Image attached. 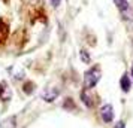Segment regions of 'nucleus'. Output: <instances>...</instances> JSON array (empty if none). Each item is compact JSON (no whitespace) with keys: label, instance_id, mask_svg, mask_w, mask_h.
Wrapping results in <instances>:
<instances>
[{"label":"nucleus","instance_id":"nucleus-1","mask_svg":"<svg viewBox=\"0 0 133 128\" xmlns=\"http://www.w3.org/2000/svg\"><path fill=\"white\" fill-rule=\"evenodd\" d=\"M100 76H102V72L100 69L97 67H91L88 69L84 74V88L85 89H91L97 85V82L100 80Z\"/></svg>","mask_w":133,"mask_h":128},{"label":"nucleus","instance_id":"nucleus-2","mask_svg":"<svg viewBox=\"0 0 133 128\" xmlns=\"http://www.w3.org/2000/svg\"><path fill=\"white\" fill-rule=\"evenodd\" d=\"M99 113H100V118L105 124H109V122L114 121V107L111 104H103Z\"/></svg>","mask_w":133,"mask_h":128},{"label":"nucleus","instance_id":"nucleus-3","mask_svg":"<svg viewBox=\"0 0 133 128\" xmlns=\"http://www.w3.org/2000/svg\"><path fill=\"white\" fill-rule=\"evenodd\" d=\"M58 95H60V89L55 88V86H49V88H46L42 92V100L43 101H48V103H52Z\"/></svg>","mask_w":133,"mask_h":128},{"label":"nucleus","instance_id":"nucleus-4","mask_svg":"<svg viewBox=\"0 0 133 128\" xmlns=\"http://www.w3.org/2000/svg\"><path fill=\"white\" fill-rule=\"evenodd\" d=\"M81 100H82V103L87 106V107H93L94 104H96V97H94V94H91L90 89H85L84 91H81Z\"/></svg>","mask_w":133,"mask_h":128},{"label":"nucleus","instance_id":"nucleus-5","mask_svg":"<svg viewBox=\"0 0 133 128\" xmlns=\"http://www.w3.org/2000/svg\"><path fill=\"white\" fill-rule=\"evenodd\" d=\"M11 97H12V92L8 88V85L5 82H0V100L8 101V100H11Z\"/></svg>","mask_w":133,"mask_h":128},{"label":"nucleus","instance_id":"nucleus-6","mask_svg":"<svg viewBox=\"0 0 133 128\" xmlns=\"http://www.w3.org/2000/svg\"><path fill=\"white\" fill-rule=\"evenodd\" d=\"M120 85H121V89L124 92L130 91V88H132V80H130V78H129L127 74H123V78H121V80H120Z\"/></svg>","mask_w":133,"mask_h":128},{"label":"nucleus","instance_id":"nucleus-7","mask_svg":"<svg viewBox=\"0 0 133 128\" xmlns=\"http://www.w3.org/2000/svg\"><path fill=\"white\" fill-rule=\"evenodd\" d=\"M8 33H9L8 25L5 24V22H2V21H0V42H5V39L8 37Z\"/></svg>","mask_w":133,"mask_h":128},{"label":"nucleus","instance_id":"nucleus-8","mask_svg":"<svg viewBox=\"0 0 133 128\" xmlns=\"http://www.w3.org/2000/svg\"><path fill=\"white\" fill-rule=\"evenodd\" d=\"M79 57H81V60L84 61L85 64H88V63H90V55H88V52H87V51H85V49H82V51H81V54H79Z\"/></svg>","mask_w":133,"mask_h":128},{"label":"nucleus","instance_id":"nucleus-9","mask_svg":"<svg viewBox=\"0 0 133 128\" xmlns=\"http://www.w3.org/2000/svg\"><path fill=\"white\" fill-rule=\"evenodd\" d=\"M60 3H61V0H51V5H52L54 7L60 6Z\"/></svg>","mask_w":133,"mask_h":128},{"label":"nucleus","instance_id":"nucleus-10","mask_svg":"<svg viewBox=\"0 0 133 128\" xmlns=\"http://www.w3.org/2000/svg\"><path fill=\"white\" fill-rule=\"evenodd\" d=\"M115 128H126V124H124L123 121H118V124L115 125Z\"/></svg>","mask_w":133,"mask_h":128},{"label":"nucleus","instance_id":"nucleus-11","mask_svg":"<svg viewBox=\"0 0 133 128\" xmlns=\"http://www.w3.org/2000/svg\"><path fill=\"white\" fill-rule=\"evenodd\" d=\"M132 76H133V69H132Z\"/></svg>","mask_w":133,"mask_h":128},{"label":"nucleus","instance_id":"nucleus-12","mask_svg":"<svg viewBox=\"0 0 133 128\" xmlns=\"http://www.w3.org/2000/svg\"><path fill=\"white\" fill-rule=\"evenodd\" d=\"M0 128H3V127H2V125H0Z\"/></svg>","mask_w":133,"mask_h":128}]
</instances>
